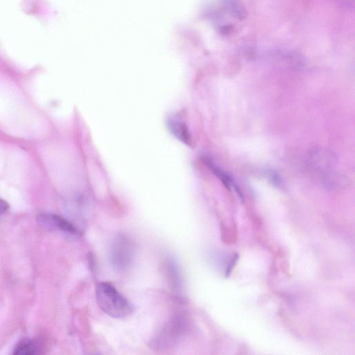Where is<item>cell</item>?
<instances>
[{"mask_svg": "<svg viewBox=\"0 0 355 355\" xmlns=\"http://www.w3.org/2000/svg\"><path fill=\"white\" fill-rule=\"evenodd\" d=\"M189 329V321L183 313H175L151 339L150 346L157 350H166L179 344L186 336Z\"/></svg>", "mask_w": 355, "mask_h": 355, "instance_id": "1", "label": "cell"}, {"mask_svg": "<svg viewBox=\"0 0 355 355\" xmlns=\"http://www.w3.org/2000/svg\"><path fill=\"white\" fill-rule=\"evenodd\" d=\"M96 302L107 315L114 318H123L132 313L131 303L108 282H100L96 288Z\"/></svg>", "mask_w": 355, "mask_h": 355, "instance_id": "2", "label": "cell"}, {"mask_svg": "<svg viewBox=\"0 0 355 355\" xmlns=\"http://www.w3.org/2000/svg\"><path fill=\"white\" fill-rule=\"evenodd\" d=\"M135 256V245L125 234H118L110 249V261L118 271H124L131 266Z\"/></svg>", "mask_w": 355, "mask_h": 355, "instance_id": "3", "label": "cell"}, {"mask_svg": "<svg viewBox=\"0 0 355 355\" xmlns=\"http://www.w3.org/2000/svg\"><path fill=\"white\" fill-rule=\"evenodd\" d=\"M166 121L168 130L175 137L188 146L191 145L190 134L181 113L169 114Z\"/></svg>", "mask_w": 355, "mask_h": 355, "instance_id": "4", "label": "cell"}, {"mask_svg": "<svg viewBox=\"0 0 355 355\" xmlns=\"http://www.w3.org/2000/svg\"><path fill=\"white\" fill-rule=\"evenodd\" d=\"M39 223L47 227L54 228L69 234H76V228L67 220L53 214L44 213L38 216Z\"/></svg>", "mask_w": 355, "mask_h": 355, "instance_id": "5", "label": "cell"}, {"mask_svg": "<svg viewBox=\"0 0 355 355\" xmlns=\"http://www.w3.org/2000/svg\"><path fill=\"white\" fill-rule=\"evenodd\" d=\"M166 276L171 289L180 292L183 288V277L180 266L172 257H168L164 261Z\"/></svg>", "mask_w": 355, "mask_h": 355, "instance_id": "6", "label": "cell"}, {"mask_svg": "<svg viewBox=\"0 0 355 355\" xmlns=\"http://www.w3.org/2000/svg\"><path fill=\"white\" fill-rule=\"evenodd\" d=\"M228 12L236 19L243 20L248 16V11L241 0H221Z\"/></svg>", "mask_w": 355, "mask_h": 355, "instance_id": "7", "label": "cell"}, {"mask_svg": "<svg viewBox=\"0 0 355 355\" xmlns=\"http://www.w3.org/2000/svg\"><path fill=\"white\" fill-rule=\"evenodd\" d=\"M37 346L31 340L24 339L18 343L14 349L15 355H33L37 353Z\"/></svg>", "mask_w": 355, "mask_h": 355, "instance_id": "8", "label": "cell"}, {"mask_svg": "<svg viewBox=\"0 0 355 355\" xmlns=\"http://www.w3.org/2000/svg\"><path fill=\"white\" fill-rule=\"evenodd\" d=\"M205 162L210 168L213 173L220 179L223 184L227 189H229L230 185L233 184L232 178L227 173L218 168V167L214 164V163H212L210 160L205 159Z\"/></svg>", "mask_w": 355, "mask_h": 355, "instance_id": "9", "label": "cell"}, {"mask_svg": "<svg viewBox=\"0 0 355 355\" xmlns=\"http://www.w3.org/2000/svg\"><path fill=\"white\" fill-rule=\"evenodd\" d=\"M9 209L8 203L0 198V216L4 214Z\"/></svg>", "mask_w": 355, "mask_h": 355, "instance_id": "10", "label": "cell"}, {"mask_svg": "<svg viewBox=\"0 0 355 355\" xmlns=\"http://www.w3.org/2000/svg\"><path fill=\"white\" fill-rule=\"evenodd\" d=\"M238 259V256L237 254H236L231 260V261L230 262L229 265L227 266V268L225 270V276L227 277L230 273L231 272V270L232 269V267H234V266L235 265L236 261Z\"/></svg>", "mask_w": 355, "mask_h": 355, "instance_id": "11", "label": "cell"}]
</instances>
